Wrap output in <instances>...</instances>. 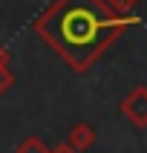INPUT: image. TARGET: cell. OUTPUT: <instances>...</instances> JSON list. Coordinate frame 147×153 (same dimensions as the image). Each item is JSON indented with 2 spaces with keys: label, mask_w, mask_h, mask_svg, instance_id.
<instances>
[{
  "label": "cell",
  "mask_w": 147,
  "mask_h": 153,
  "mask_svg": "<svg viewBox=\"0 0 147 153\" xmlns=\"http://www.w3.org/2000/svg\"><path fill=\"white\" fill-rule=\"evenodd\" d=\"M130 26H138V17L115 15L104 0H55L35 20V32L72 69H86Z\"/></svg>",
  "instance_id": "cell-1"
},
{
  "label": "cell",
  "mask_w": 147,
  "mask_h": 153,
  "mask_svg": "<svg viewBox=\"0 0 147 153\" xmlns=\"http://www.w3.org/2000/svg\"><path fill=\"white\" fill-rule=\"evenodd\" d=\"M121 113L130 124L147 127V87H136L133 93H127V98L121 101Z\"/></svg>",
  "instance_id": "cell-2"
},
{
  "label": "cell",
  "mask_w": 147,
  "mask_h": 153,
  "mask_svg": "<svg viewBox=\"0 0 147 153\" xmlns=\"http://www.w3.org/2000/svg\"><path fill=\"white\" fill-rule=\"evenodd\" d=\"M72 150H89V147L95 145V130L89 127V124H75L72 127V133H69V142H66Z\"/></svg>",
  "instance_id": "cell-3"
},
{
  "label": "cell",
  "mask_w": 147,
  "mask_h": 153,
  "mask_svg": "<svg viewBox=\"0 0 147 153\" xmlns=\"http://www.w3.org/2000/svg\"><path fill=\"white\" fill-rule=\"evenodd\" d=\"M15 153H49V147L43 145L38 136H29V139H23L20 145H17V150Z\"/></svg>",
  "instance_id": "cell-4"
},
{
  "label": "cell",
  "mask_w": 147,
  "mask_h": 153,
  "mask_svg": "<svg viewBox=\"0 0 147 153\" xmlns=\"http://www.w3.org/2000/svg\"><path fill=\"white\" fill-rule=\"evenodd\" d=\"M104 3H107L115 15H133V9H136L138 0H104Z\"/></svg>",
  "instance_id": "cell-5"
},
{
  "label": "cell",
  "mask_w": 147,
  "mask_h": 153,
  "mask_svg": "<svg viewBox=\"0 0 147 153\" xmlns=\"http://www.w3.org/2000/svg\"><path fill=\"white\" fill-rule=\"evenodd\" d=\"M12 84H15L12 69H9V67H0V95L6 93V90H12Z\"/></svg>",
  "instance_id": "cell-6"
},
{
  "label": "cell",
  "mask_w": 147,
  "mask_h": 153,
  "mask_svg": "<svg viewBox=\"0 0 147 153\" xmlns=\"http://www.w3.org/2000/svg\"><path fill=\"white\" fill-rule=\"evenodd\" d=\"M49 153H78V150H72V147L64 142V145H58V147H49Z\"/></svg>",
  "instance_id": "cell-7"
},
{
  "label": "cell",
  "mask_w": 147,
  "mask_h": 153,
  "mask_svg": "<svg viewBox=\"0 0 147 153\" xmlns=\"http://www.w3.org/2000/svg\"><path fill=\"white\" fill-rule=\"evenodd\" d=\"M6 64H9V49L0 43V67H6Z\"/></svg>",
  "instance_id": "cell-8"
}]
</instances>
